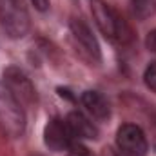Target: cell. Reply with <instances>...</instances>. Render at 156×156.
I'll return each mask as SVG.
<instances>
[{"instance_id":"7a4b0ae2","label":"cell","mask_w":156,"mask_h":156,"mask_svg":"<svg viewBox=\"0 0 156 156\" xmlns=\"http://www.w3.org/2000/svg\"><path fill=\"white\" fill-rule=\"evenodd\" d=\"M0 131L9 138H20L26 133V113L22 102L5 83H0Z\"/></svg>"},{"instance_id":"6da1fadb","label":"cell","mask_w":156,"mask_h":156,"mask_svg":"<svg viewBox=\"0 0 156 156\" xmlns=\"http://www.w3.org/2000/svg\"><path fill=\"white\" fill-rule=\"evenodd\" d=\"M91 11H93V16H94V22H96L98 29L102 31V35L107 40L118 42V44H129L133 40V31H131L129 24L107 2L93 0Z\"/></svg>"},{"instance_id":"ba28073f","label":"cell","mask_w":156,"mask_h":156,"mask_svg":"<svg viewBox=\"0 0 156 156\" xmlns=\"http://www.w3.org/2000/svg\"><path fill=\"white\" fill-rule=\"evenodd\" d=\"M75 140H96L98 138V127L80 111H71L66 118Z\"/></svg>"},{"instance_id":"9c48e42d","label":"cell","mask_w":156,"mask_h":156,"mask_svg":"<svg viewBox=\"0 0 156 156\" xmlns=\"http://www.w3.org/2000/svg\"><path fill=\"white\" fill-rule=\"evenodd\" d=\"M82 104L89 111V115L93 118H96V120H102L104 122V120H107V118L111 116L109 102L98 91H83L82 93Z\"/></svg>"},{"instance_id":"52a82bcc","label":"cell","mask_w":156,"mask_h":156,"mask_svg":"<svg viewBox=\"0 0 156 156\" xmlns=\"http://www.w3.org/2000/svg\"><path fill=\"white\" fill-rule=\"evenodd\" d=\"M4 83L11 89V93L24 104H33L37 100V91H35V85L31 83V80L27 78V75L11 66L4 71Z\"/></svg>"},{"instance_id":"8fae6325","label":"cell","mask_w":156,"mask_h":156,"mask_svg":"<svg viewBox=\"0 0 156 156\" xmlns=\"http://www.w3.org/2000/svg\"><path fill=\"white\" fill-rule=\"evenodd\" d=\"M144 80H145V85L156 93V62H151L147 66V69L144 73Z\"/></svg>"},{"instance_id":"4fadbf2b","label":"cell","mask_w":156,"mask_h":156,"mask_svg":"<svg viewBox=\"0 0 156 156\" xmlns=\"http://www.w3.org/2000/svg\"><path fill=\"white\" fill-rule=\"evenodd\" d=\"M31 4L35 5V9L40 11V13H44V11L49 9V0H31Z\"/></svg>"},{"instance_id":"30bf717a","label":"cell","mask_w":156,"mask_h":156,"mask_svg":"<svg viewBox=\"0 0 156 156\" xmlns=\"http://www.w3.org/2000/svg\"><path fill=\"white\" fill-rule=\"evenodd\" d=\"M131 5L134 16L140 20L151 18L156 13V0H131Z\"/></svg>"},{"instance_id":"277c9868","label":"cell","mask_w":156,"mask_h":156,"mask_svg":"<svg viewBox=\"0 0 156 156\" xmlns=\"http://www.w3.org/2000/svg\"><path fill=\"white\" fill-rule=\"evenodd\" d=\"M69 31H71V40L76 49V53L89 64V66H98L102 62V51L96 37L93 35L91 27L82 20L73 16L69 22Z\"/></svg>"},{"instance_id":"5bb4252c","label":"cell","mask_w":156,"mask_h":156,"mask_svg":"<svg viewBox=\"0 0 156 156\" xmlns=\"http://www.w3.org/2000/svg\"><path fill=\"white\" fill-rule=\"evenodd\" d=\"M105 156H120V153H109V154H105Z\"/></svg>"},{"instance_id":"3957f363","label":"cell","mask_w":156,"mask_h":156,"mask_svg":"<svg viewBox=\"0 0 156 156\" xmlns=\"http://www.w3.org/2000/svg\"><path fill=\"white\" fill-rule=\"evenodd\" d=\"M0 24L9 38H24L31 27L24 0H0Z\"/></svg>"},{"instance_id":"5b68a950","label":"cell","mask_w":156,"mask_h":156,"mask_svg":"<svg viewBox=\"0 0 156 156\" xmlns=\"http://www.w3.org/2000/svg\"><path fill=\"white\" fill-rule=\"evenodd\" d=\"M116 147L120 156H147V138L134 123H123L116 133Z\"/></svg>"},{"instance_id":"8992f818","label":"cell","mask_w":156,"mask_h":156,"mask_svg":"<svg viewBox=\"0 0 156 156\" xmlns=\"http://www.w3.org/2000/svg\"><path fill=\"white\" fill-rule=\"evenodd\" d=\"M75 136L67 125L66 120L55 116L51 118L47 123H45V129H44V144L51 149V151H69L75 144Z\"/></svg>"},{"instance_id":"7c38bea8","label":"cell","mask_w":156,"mask_h":156,"mask_svg":"<svg viewBox=\"0 0 156 156\" xmlns=\"http://www.w3.org/2000/svg\"><path fill=\"white\" fill-rule=\"evenodd\" d=\"M145 45H147V49H149L151 53H154L156 55V29H153V31L147 35V38H145Z\"/></svg>"}]
</instances>
